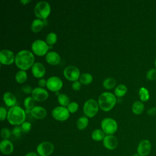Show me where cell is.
I'll list each match as a JSON object with an SVG mask.
<instances>
[{"label":"cell","mask_w":156,"mask_h":156,"mask_svg":"<svg viewBox=\"0 0 156 156\" xmlns=\"http://www.w3.org/2000/svg\"><path fill=\"white\" fill-rule=\"evenodd\" d=\"M35 57L32 52L28 50H22L15 55V64L21 70L26 71L34 64Z\"/></svg>","instance_id":"obj_1"},{"label":"cell","mask_w":156,"mask_h":156,"mask_svg":"<svg viewBox=\"0 0 156 156\" xmlns=\"http://www.w3.org/2000/svg\"><path fill=\"white\" fill-rule=\"evenodd\" d=\"M26 111L19 106L11 107L8 112L7 119L10 124L14 126H19L25 122Z\"/></svg>","instance_id":"obj_2"},{"label":"cell","mask_w":156,"mask_h":156,"mask_svg":"<svg viewBox=\"0 0 156 156\" xmlns=\"http://www.w3.org/2000/svg\"><path fill=\"white\" fill-rule=\"evenodd\" d=\"M116 102L115 96L110 92H104L98 98L99 107L104 112H108L112 110L115 106Z\"/></svg>","instance_id":"obj_3"},{"label":"cell","mask_w":156,"mask_h":156,"mask_svg":"<svg viewBox=\"0 0 156 156\" xmlns=\"http://www.w3.org/2000/svg\"><path fill=\"white\" fill-rule=\"evenodd\" d=\"M34 11L35 16L39 19L45 20L50 14L51 6L46 1H40L36 4Z\"/></svg>","instance_id":"obj_4"},{"label":"cell","mask_w":156,"mask_h":156,"mask_svg":"<svg viewBox=\"0 0 156 156\" xmlns=\"http://www.w3.org/2000/svg\"><path fill=\"white\" fill-rule=\"evenodd\" d=\"M99 104L96 101L93 99L87 100L83 107V111L87 117H94L99 110Z\"/></svg>","instance_id":"obj_5"},{"label":"cell","mask_w":156,"mask_h":156,"mask_svg":"<svg viewBox=\"0 0 156 156\" xmlns=\"http://www.w3.org/2000/svg\"><path fill=\"white\" fill-rule=\"evenodd\" d=\"M101 129L107 135L114 134L118 129L116 121L111 118H105L101 121Z\"/></svg>","instance_id":"obj_6"},{"label":"cell","mask_w":156,"mask_h":156,"mask_svg":"<svg viewBox=\"0 0 156 156\" xmlns=\"http://www.w3.org/2000/svg\"><path fill=\"white\" fill-rule=\"evenodd\" d=\"M32 52L37 55L42 56L47 54L49 48V45L46 42L42 40H35L31 46Z\"/></svg>","instance_id":"obj_7"},{"label":"cell","mask_w":156,"mask_h":156,"mask_svg":"<svg viewBox=\"0 0 156 156\" xmlns=\"http://www.w3.org/2000/svg\"><path fill=\"white\" fill-rule=\"evenodd\" d=\"M54 150V146L50 141H43L37 147V152L39 156H50Z\"/></svg>","instance_id":"obj_8"},{"label":"cell","mask_w":156,"mask_h":156,"mask_svg":"<svg viewBox=\"0 0 156 156\" xmlns=\"http://www.w3.org/2000/svg\"><path fill=\"white\" fill-rule=\"evenodd\" d=\"M52 116L57 121H64L69 117V112L65 107L57 106L52 110Z\"/></svg>","instance_id":"obj_9"},{"label":"cell","mask_w":156,"mask_h":156,"mask_svg":"<svg viewBox=\"0 0 156 156\" xmlns=\"http://www.w3.org/2000/svg\"><path fill=\"white\" fill-rule=\"evenodd\" d=\"M63 74L65 78L70 81H76L80 77V71L75 66H66L63 71Z\"/></svg>","instance_id":"obj_10"},{"label":"cell","mask_w":156,"mask_h":156,"mask_svg":"<svg viewBox=\"0 0 156 156\" xmlns=\"http://www.w3.org/2000/svg\"><path fill=\"white\" fill-rule=\"evenodd\" d=\"M152 149V144L149 140H141L136 148V153L138 154L140 156H147L148 155Z\"/></svg>","instance_id":"obj_11"},{"label":"cell","mask_w":156,"mask_h":156,"mask_svg":"<svg viewBox=\"0 0 156 156\" xmlns=\"http://www.w3.org/2000/svg\"><path fill=\"white\" fill-rule=\"evenodd\" d=\"M63 86L62 80L57 76L50 77L46 82L47 88L52 91H59Z\"/></svg>","instance_id":"obj_12"},{"label":"cell","mask_w":156,"mask_h":156,"mask_svg":"<svg viewBox=\"0 0 156 156\" xmlns=\"http://www.w3.org/2000/svg\"><path fill=\"white\" fill-rule=\"evenodd\" d=\"M15 57L12 51L8 49H2L0 52V62L2 65H9L13 63Z\"/></svg>","instance_id":"obj_13"},{"label":"cell","mask_w":156,"mask_h":156,"mask_svg":"<svg viewBox=\"0 0 156 156\" xmlns=\"http://www.w3.org/2000/svg\"><path fill=\"white\" fill-rule=\"evenodd\" d=\"M49 96L48 91L40 87H36L33 89L32 92V97L34 99L38 102H43L46 101Z\"/></svg>","instance_id":"obj_14"},{"label":"cell","mask_w":156,"mask_h":156,"mask_svg":"<svg viewBox=\"0 0 156 156\" xmlns=\"http://www.w3.org/2000/svg\"><path fill=\"white\" fill-rule=\"evenodd\" d=\"M103 146L108 150H114L118 145V141L113 135H107L102 141Z\"/></svg>","instance_id":"obj_15"},{"label":"cell","mask_w":156,"mask_h":156,"mask_svg":"<svg viewBox=\"0 0 156 156\" xmlns=\"http://www.w3.org/2000/svg\"><path fill=\"white\" fill-rule=\"evenodd\" d=\"M32 75L37 78L43 77L46 73V69L44 66L40 62H36L32 66Z\"/></svg>","instance_id":"obj_16"},{"label":"cell","mask_w":156,"mask_h":156,"mask_svg":"<svg viewBox=\"0 0 156 156\" xmlns=\"http://www.w3.org/2000/svg\"><path fill=\"white\" fill-rule=\"evenodd\" d=\"M13 144L9 140H3L0 143V151L4 155H10L13 151Z\"/></svg>","instance_id":"obj_17"},{"label":"cell","mask_w":156,"mask_h":156,"mask_svg":"<svg viewBox=\"0 0 156 156\" xmlns=\"http://www.w3.org/2000/svg\"><path fill=\"white\" fill-rule=\"evenodd\" d=\"M47 112L46 109L41 106H35L31 110L32 116L37 119H42L46 116Z\"/></svg>","instance_id":"obj_18"},{"label":"cell","mask_w":156,"mask_h":156,"mask_svg":"<svg viewBox=\"0 0 156 156\" xmlns=\"http://www.w3.org/2000/svg\"><path fill=\"white\" fill-rule=\"evenodd\" d=\"M46 60L49 64L55 65L60 62V57L57 52L55 51H50L46 54Z\"/></svg>","instance_id":"obj_19"},{"label":"cell","mask_w":156,"mask_h":156,"mask_svg":"<svg viewBox=\"0 0 156 156\" xmlns=\"http://www.w3.org/2000/svg\"><path fill=\"white\" fill-rule=\"evenodd\" d=\"M3 101L8 107H12L16 103V99L15 95L10 92H6L3 94Z\"/></svg>","instance_id":"obj_20"},{"label":"cell","mask_w":156,"mask_h":156,"mask_svg":"<svg viewBox=\"0 0 156 156\" xmlns=\"http://www.w3.org/2000/svg\"><path fill=\"white\" fill-rule=\"evenodd\" d=\"M144 109V104L140 101H136L134 102L132 107V110L133 113L136 115H140L141 114Z\"/></svg>","instance_id":"obj_21"},{"label":"cell","mask_w":156,"mask_h":156,"mask_svg":"<svg viewBox=\"0 0 156 156\" xmlns=\"http://www.w3.org/2000/svg\"><path fill=\"white\" fill-rule=\"evenodd\" d=\"M43 26H44L43 21L39 18H37L32 21L31 24V29L32 32L37 33L40 32L42 29V28L43 27Z\"/></svg>","instance_id":"obj_22"},{"label":"cell","mask_w":156,"mask_h":156,"mask_svg":"<svg viewBox=\"0 0 156 156\" xmlns=\"http://www.w3.org/2000/svg\"><path fill=\"white\" fill-rule=\"evenodd\" d=\"M105 133L103 132L102 129H95L91 133V138L96 141H103L105 135Z\"/></svg>","instance_id":"obj_23"},{"label":"cell","mask_w":156,"mask_h":156,"mask_svg":"<svg viewBox=\"0 0 156 156\" xmlns=\"http://www.w3.org/2000/svg\"><path fill=\"white\" fill-rule=\"evenodd\" d=\"M88 124V119L87 116L80 117L76 122V126L78 129L82 130H84Z\"/></svg>","instance_id":"obj_24"},{"label":"cell","mask_w":156,"mask_h":156,"mask_svg":"<svg viewBox=\"0 0 156 156\" xmlns=\"http://www.w3.org/2000/svg\"><path fill=\"white\" fill-rule=\"evenodd\" d=\"M93 80V76L90 73H83L79 77V82L83 85H88L91 83Z\"/></svg>","instance_id":"obj_25"},{"label":"cell","mask_w":156,"mask_h":156,"mask_svg":"<svg viewBox=\"0 0 156 156\" xmlns=\"http://www.w3.org/2000/svg\"><path fill=\"white\" fill-rule=\"evenodd\" d=\"M127 91V88L124 84L118 85L115 89V95L117 97H122L126 94Z\"/></svg>","instance_id":"obj_26"},{"label":"cell","mask_w":156,"mask_h":156,"mask_svg":"<svg viewBox=\"0 0 156 156\" xmlns=\"http://www.w3.org/2000/svg\"><path fill=\"white\" fill-rule=\"evenodd\" d=\"M116 83V81L114 78L108 77L104 80L102 85L105 89L110 90L115 88Z\"/></svg>","instance_id":"obj_27"},{"label":"cell","mask_w":156,"mask_h":156,"mask_svg":"<svg viewBox=\"0 0 156 156\" xmlns=\"http://www.w3.org/2000/svg\"><path fill=\"white\" fill-rule=\"evenodd\" d=\"M27 73L24 70L18 71L15 74V79L16 82L19 83H24L27 80Z\"/></svg>","instance_id":"obj_28"},{"label":"cell","mask_w":156,"mask_h":156,"mask_svg":"<svg viewBox=\"0 0 156 156\" xmlns=\"http://www.w3.org/2000/svg\"><path fill=\"white\" fill-rule=\"evenodd\" d=\"M139 96L141 102H146L149 99V93L145 87H141L139 90Z\"/></svg>","instance_id":"obj_29"},{"label":"cell","mask_w":156,"mask_h":156,"mask_svg":"<svg viewBox=\"0 0 156 156\" xmlns=\"http://www.w3.org/2000/svg\"><path fill=\"white\" fill-rule=\"evenodd\" d=\"M57 100L59 104L63 107H67L69 104V99L65 94H60L58 95Z\"/></svg>","instance_id":"obj_30"},{"label":"cell","mask_w":156,"mask_h":156,"mask_svg":"<svg viewBox=\"0 0 156 156\" xmlns=\"http://www.w3.org/2000/svg\"><path fill=\"white\" fill-rule=\"evenodd\" d=\"M57 40V34L54 32H51L48 34L46 38V41L49 46L54 45Z\"/></svg>","instance_id":"obj_31"},{"label":"cell","mask_w":156,"mask_h":156,"mask_svg":"<svg viewBox=\"0 0 156 156\" xmlns=\"http://www.w3.org/2000/svg\"><path fill=\"white\" fill-rule=\"evenodd\" d=\"M24 105L26 109L32 110L35 107V100L32 97L28 96L24 101Z\"/></svg>","instance_id":"obj_32"},{"label":"cell","mask_w":156,"mask_h":156,"mask_svg":"<svg viewBox=\"0 0 156 156\" xmlns=\"http://www.w3.org/2000/svg\"><path fill=\"white\" fill-rule=\"evenodd\" d=\"M11 133H12V131H10L7 127H4L1 129V135L3 140H8L10 138Z\"/></svg>","instance_id":"obj_33"},{"label":"cell","mask_w":156,"mask_h":156,"mask_svg":"<svg viewBox=\"0 0 156 156\" xmlns=\"http://www.w3.org/2000/svg\"><path fill=\"white\" fill-rule=\"evenodd\" d=\"M146 78L150 80L156 79V69L151 68L146 73Z\"/></svg>","instance_id":"obj_34"},{"label":"cell","mask_w":156,"mask_h":156,"mask_svg":"<svg viewBox=\"0 0 156 156\" xmlns=\"http://www.w3.org/2000/svg\"><path fill=\"white\" fill-rule=\"evenodd\" d=\"M79 108V105L76 102H71L67 106V108L69 113H75L77 112Z\"/></svg>","instance_id":"obj_35"},{"label":"cell","mask_w":156,"mask_h":156,"mask_svg":"<svg viewBox=\"0 0 156 156\" xmlns=\"http://www.w3.org/2000/svg\"><path fill=\"white\" fill-rule=\"evenodd\" d=\"M23 130L21 127L20 126H16L13 128L12 130V134L15 136L16 138H20L21 136Z\"/></svg>","instance_id":"obj_36"},{"label":"cell","mask_w":156,"mask_h":156,"mask_svg":"<svg viewBox=\"0 0 156 156\" xmlns=\"http://www.w3.org/2000/svg\"><path fill=\"white\" fill-rule=\"evenodd\" d=\"M21 129H22V130H23V132L25 133H28L30 129H31V127H32V125H31V123L29 122H27V121H25L22 124H21Z\"/></svg>","instance_id":"obj_37"},{"label":"cell","mask_w":156,"mask_h":156,"mask_svg":"<svg viewBox=\"0 0 156 156\" xmlns=\"http://www.w3.org/2000/svg\"><path fill=\"white\" fill-rule=\"evenodd\" d=\"M7 116V112L5 110V108H4L3 107H0V119L1 121H4L6 116Z\"/></svg>","instance_id":"obj_38"},{"label":"cell","mask_w":156,"mask_h":156,"mask_svg":"<svg viewBox=\"0 0 156 156\" xmlns=\"http://www.w3.org/2000/svg\"><path fill=\"white\" fill-rule=\"evenodd\" d=\"M21 90L23 91V92L25 93L26 94H30V93L32 94V92L33 90L32 89L30 86H29V85H24V86L22 87Z\"/></svg>","instance_id":"obj_39"},{"label":"cell","mask_w":156,"mask_h":156,"mask_svg":"<svg viewBox=\"0 0 156 156\" xmlns=\"http://www.w3.org/2000/svg\"><path fill=\"white\" fill-rule=\"evenodd\" d=\"M81 88V83L80 82L76 80L72 83V88L75 91H78Z\"/></svg>","instance_id":"obj_40"},{"label":"cell","mask_w":156,"mask_h":156,"mask_svg":"<svg viewBox=\"0 0 156 156\" xmlns=\"http://www.w3.org/2000/svg\"><path fill=\"white\" fill-rule=\"evenodd\" d=\"M147 113L150 116H154L156 114V107H151L147 111Z\"/></svg>","instance_id":"obj_41"},{"label":"cell","mask_w":156,"mask_h":156,"mask_svg":"<svg viewBox=\"0 0 156 156\" xmlns=\"http://www.w3.org/2000/svg\"><path fill=\"white\" fill-rule=\"evenodd\" d=\"M46 82L47 80H46L43 78H41L38 81V84L40 87H44V86H46Z\"/></svg>","instance_id":"obj_42"},{"label":"cell","mask_w":156,"mask_h":156,"mask_svg":"<svg viewBox=\"0 0 156 156\" xmlns=\"http://www.w3.org/2000/svg\"><path fill=\"white\" fill-rule=\"evenodd\" d=\"M24 156H38V154H37V152L31 151V152H27Z\"/></svg>","instance_id":"obj_43"},{"label":"cell","mask_w":156,"mask_h":156,"mask_svg":"<svg viewBox=\"0 0 156 156\" xmlns=\"http://www.w3.org/2000/svg\"><path fill=\"white\" fill-rule=\"evenodd\" d=\"M29 2H30V0H29H29H24V1L21 0V3H23V4H24V5H25L26 4H27V3Z\"/></svg>","instance_id":"obj_44"},{"label":"cell","mask_w":156,"mask_h":156,"mask_svg":"<svg viewBox=\"0 0 156 156\" xmlns=\"http://www.w3.org/2000/svg\"><path fill=\"white\" fill-rule=\"evenodd\" d=\"M132 156H140L138 153H134Z\"/></svg>","instance_id":"obj_45"},{"label":"cell","mask_w":156,"mask_h":156,"mask_svg":"<svg viewBox=\"0 0 156 156\" xmlns=\"http://www.w3.org/2000/svg\"><path fill=\"white\" fill-rule=\"evenodd\" d=\"M155 67H156V58H155Z\"/></svg>","instance_id":"obj_46"}]
</instances>
